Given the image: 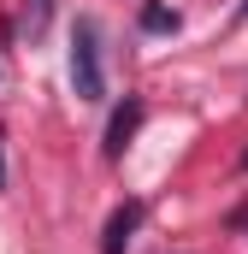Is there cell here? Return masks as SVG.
<instances>
[{
  "mask_svg": "<svg viewBox=\"0 0 248 254\" xmlns=\"http://www.w3.org/2000/svg\"><path fill=\"white\" fill-rule=\"evenodd\" d=\"M71 89H77V101H101V95H107L101 24H95V18H77V24H71Z\"/></svg>",
  "mask_w": 248,
  "mask_h": 254,
  "instance_id": "cell-1",
  "label": "cell"
},
{
  "mask_svg": "<svg viewBox=\"0 0 248 254\" xmlns=\"http://www.w3.org/2000/svg\"><path fill=\"white\" fill-rule=\"evenodd\" d=\"M142 219H148V201H119L113 207V219H107V231H101V254H124L130 249V237L142 231Z\"/></svg>",
  "mask_w": 248,
  "mask_h": 254,
  "instance_id": "cell-2",
  "label": "cell"
},
{
  "mask_svg": "<svg viewBox=\"0 0 248 254\" xmlns=\"http://www.w3.org/2000/svg\"><path fill=\"white\" fill-rule=\"evenodd\" d=\"M142 119H148V107H142L136 95H124V107L107 119V160H124V148H130V136L142 130Z\"/></svg>",
  "mask_w": 248,
  "mask_h": 254,
  "instance_id": "cell-3",
  "label": "cell"
},
{
  "mask_svg": "<svg viewBox=\"0 0 248 254\" xmlns=\"http://www.w3.org/2000/svg\"><path fill=\"white\" fill-rule=\"evenodd\" d=\"M18 24H24L30 42H42L48 24H54V0H24V6H18Z\"/></svg>",
  "mask_w": 248,
  "mask_h": 254,
  "instance_id": "cell-4",
  "label": "cell"
},
{
  "mask_svg": "<svg viewBox=\"0 0 248 254\" xmlns=\"http://www.w3.org/2000/svg\"><path fill=\"white\" fill-rule=\"evenodd\" d=\"M178 24H184L178 6H166V0H148V6H142V30H148V36H172Z\"/></svg>",
  "mask_w": 248,
  "mask_h": 254,
  "instance_id": "cell-5",
  "label": "cell"
},
{
  "mask_svg": "<svg viewBox=\"0 0 248 254\" xmlns=\"http://www.w3.org/2000/svg\"><path fill=\"white\" fill-rule=\"evenodd\" d=\"M0 195H6V142H0Z\"/></svg>",
  "mask_w": 248,
  "mask_h": 254,
  "instance_id": "cell-6",
  "label": "cell"
},
{
  "mask_svg": "<svg viewBox=\"0 0 248 254\" xmlns=\"http://www.w3.org/2000/svg\"><path fill=\"white\" fill-rule=\"evenodd\" d=\"M237 166H243V172H248V148H243V160H237Z\"/></svg>",
  "mask_w": 248,
  "mask_h": 254,
  "instance_id": "cell-7",
  "label": "cell"
},
{
  "mask_svg": "<svg viewBox=\"0 0 248 254\" xmlns=\"http://www.w3.org/2000/svg\"><path fill=\"white\" fill-rule=\"evenodd\" d=\"M237 18H248V0H243V12H237Z\"/></svg>",
  "mask_w": 248,
  "mask_h": 254,
  "instance_id": "cell-8",
  "label": "cell"
}]
</instances>
